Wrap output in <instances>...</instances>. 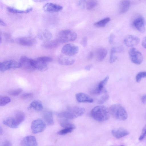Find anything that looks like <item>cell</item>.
Masks as SVG:
<instances>
[{"label":"cell","instance_id":"cell-1","mask_svg":"<svg viewBox=\"0 0 146 146\" xmlns=\"http://www.w3.org/2000/svg\"><path fill=\"white\" fill-rule=\"evenodd\" d=\"M85 111L83 108L74 106L69 107L66 110L58 113L60 118H64L68 120L73 119L82 115Z\"/></svg>","mask_w":146,"mask_h":146},{"label":"cell","instance_id":"cell-2","mask_svg":"<svg viewBox=\"0 0 146 146\" xmlns=\"http://www.w3.org/2000/svg\"><path fill=\"white\" fill-rule=\"evenodd\" d=\"M90 114L92 118L100 122L108 120L110 115L109 109L102 106H98L94 107L91 110Z\"/></svg>","mask_w":146,"mask_h":146},{"label":"cell","instance_id":"cell-3","mask_svg":"<svg viewBox=\"0 0 146 146\" xmlns=\"http://www.w3.org/2000/svg\"><path fill=\"white\" fill-rule=\"evenodd\" d=\"M109 110L110 114L117 120L124 121L127 118L128 115L126 110L120 104L112 105L110 107Z\"/></svg>","mask_w":146,"mask_h":146},{"label":"cell","instance_id":"cell-4","mask_svg":"<svg viewBox=\"0 0 146 146\" xmlns=\"http://www.w3.org/2000/svg\"><path fill=\"white\" fill-rule=\"evenodd\" d=\"M77 36V34L75 32L69 30H64L58 34L57 40L59 42L65 43L74 40Z\"/></svg>","mask_w":146,"mask_h":146},{"label":"cell","instance_id":"cell-5","mask_svg":"<svg viewBox=\"0 0 146 146\" xmlns=\"http://www.w3.org/2000/svg\"><path fill=\"white\" fill-rule=\"evenodd\" d=\"M34 60L25 56H21L19 60L20 68L28 72H32L35 69L34 66Z\"/></svg>","mask_w":146,"mask_h":146},{"label":"cell","instance_id":"cell-6","mask_svg":"<svg viewBox=\"0 0 146 146\" xmlns=\"http://www.w3.org/2000/svg\"><path fill=\"white\" fill-rule=\"evenodd\" d=\"M129 54L131 62L133 63L139 65L141 64L143 60L142 53L135 48H131L129 51Z\"/></svg>","mask_w":146,"mask_h":146},{"label":"cell","instance_id":"cell-7","mask_svg":"<svg viewBox=\"0 0 146 146\" xmlns=\"http://www.w3.org/2000/svg\"><path fill=\"white\" fill-rule=\"evenodd\" d=\"M46 126L45 122L42 119H38L32 122L31 129L32 133L36 134L43 131L45 129Z\"/></svg>","mask_w":146,"mask_h":146},{"label":"cell","instance_id":"cell-8","mask_svg":"<svg viewBox=\"0 0 146 146\" xmlns=\"http://www.w3.org/2000/svg\"><path fill=\"white\" fill-rule=\"evenodd\" d=\"M20 68L19 62L14 60H9L3 62L0 64V70L4 72L11 69Z\"/></svg>","mask_w":146,"mask_h":146},{"label":"cell","instance_id":"cell-9","mask_svg":"<svg viewBox=\"0 0 146 146\" xmlns=\"http://www.w3.org/2000/svg\"><path fill=\"white\" fill-rule=\"evenodd\" d=\"M78 50V47L77 46L72 44H68L63 47L61 51L66 56H71L77 53Z\"/></svg>","mask_w":146,"mask_h":146},{"label":"cell","instance_id":"cell-10","mask_svg":"<svg viewBox=\"0 0 146 146\" xmlns=\"http://www.w3.org/2000/svg\"><path fill=\"white\" fill-rule=\"evenodd\" d=\"M140 41L139 38L137 36L131 35H127L123 40L125 44L128 47H133L137 45Z\"/></svg>","mask_w":146,"mask_h":146},{"label":"cell","instance_id":"cell-11","mask_svg":"<svg viewBox=\"0 0 146 146\" xmlns=\"http://www.w3.org/2000/svg\"><path fill=\"white\" fill-rule=\"evenodd\" d=\"M16 41L19 44L25 46H31L36 43V41L34 38L26 36L18 38L17 39Z\"/></svg>","mask_w":146,"mask_h":146},{"label":"cell","instance_id":"cell-12","mask_svg":"<svg viewBox=\"0 0 146 146\" xmlns=\"http://www.w3.org/2000/svg\"><path fill=\"white\" fill-rule=\"evenodd\" d=\"M43 10L46 12H57L61 11L63 7L61 6L52 3H48L43 6Z\"/></svg>","mask_w":146,"mask_h":146},{"label":"cell","instance_id":"cell-13","mask_svg":"<svg viewBox=\"0 0 146 146\" xmlns=\"http://www.w3.org/2000/svg\"><path fill=\"white\" fill-rule=\"evenodd\" d=\"M134 27L139 31L143 33L145 31L144 20L143 18L140 17L135 19L133 23Z\"/></svg>","mask_w":146,"mask_h":146},{"label":"cell","instance_id":"cell-14","mask_svg":"<svg viewBox=\"0 0 146 146\" xmlns=\"http://www.w3.org/2000/svg\"><path fill=\"white\" fill-rule=\"evenodd\" d=\"M21 146H37V143L35 137L33 136L25 137L22 140Z\"/></svg>","mask_w":146,"mask_h":146},{"label":"cell","instance_id":"cell-15","mask_svg":"<svg viewBox=\"0 0 146 146\" xmlns=\"http://www.w3.org/2000/svg\"><path fill=\"white\" fill-rule=\"evenodd\" d=\"M109 79L108 76H106L98 84L96 88L94 90L93 93L96 95H100L104 92L106 90L104 87Z\"/></svg>","mask_w":146,"mask_h":146},{"label":"cell","instance_id":"cell-16","mask_svg":"<svg viewBox=\"0 0 146 146\" xmlns=\"http://www.w3.org/2000/svg\"><path fill=\"white\" fill-rule=\"evenodd\" d=\"M77 101L79 102L92 103L93 99L87 94L83 93H79L76 95Z\"/></svg>","mask_w":146,"mask_h":146},{"label":"cell","instance_id":"cell-17","mask_svg":"<svg viewBox=\"0 0 146 146\" xmlns=\"http://www.w3.org/2000/svg\"><path fill=\"white\" fill-rule=\"evenodd\" d=\"M111 133L117 139L122 138L129 133V132L127 130L122 128L112 130Z\"/></svg>","mask_w":146,"mask_h":146},{"label":"cell","instance_id":"cell-18","mask_svg":"<svg viewBox=\"0 0 146 146\" xmlns=\"http://www.w3.org/2000/svg\"><path fill=\"white\" fill-rule=\"evenodd\" d=\"M131 4L129 0H122L119 3V12L120 14H123L126 13L129 10Z\"/></svg>","mask_w":146,"mask_h":146},{"label":"cell","instance_id":"cell-19","mask_svg":"<svg viewBox=\"0 0 146 146\" xmlns=\"http://www.w3.org/2000/svg\"><path fill=\"white\" fill-rule=\"evenodd\" d=\"M58 61L59 63L61 65L69 66L71 65L74 63L75 60L71 58L61 56L59 58Z\"/></svg>","mask_w":146,"mask_h":146},{"label":"cell","instance_id":"cell-20","mask_svg":"<svg viewBox=\"0 0 146 146\" xmlns=\"http://www.w3.org/2000/svg\"><path fill=\"white\" fill-rule=\"evenodd\" d=\"M3 123L5 125L13 128H17L19 126L14 117H9L5 119L3 121Z\"/></svg>","mask_w":146,"mask_h":146},{"label":"cell","instance_id":"cell-21","mask_svg":"<svg viewBox=\"0 0 146 146\" xmlns=\"http://www.w3.org/2000/svg\"><path fill=\"white\" fill-rule=\"evenodd\" d=\"M34 66L35 69L40 71L44 72L48 69L47 64L44 63L37 60L36 59L34 60Z\"/></svg>","mask_w":146,"mask_h":146},{"label":"cell","instance_id":"cell-22","mask_svg":"<svg viewBox=\"0 0 146 146\" xmlns=\"http://www.w3.org/2000/svg\"><path fill=\"white\" fill-rule=\"evenodd\" d=\"M59 42L56 39L50 40L44 42L42 44V46L47 49H52L56 48L58 46Z\"/></svg>","mask_w":146,"mask_h":146},{"label":"cell","instance_id":"cell-23","mask_svg":"<svg viewBox=\"0 0 146 146\" xmlns=\"http://www.w3.org/2000/svg\"><path fill=\"white\" fill-rule=\"evenodd\" d=\"M38 36L40 39L45 42L51 40L52 36L49 31L46 30L40 32Z\"/></svg>","mask_w":146,"mask_h":146},{"label":"cell","instance_id":"cell-24","mask_svg":"<svg viewBox=\"0 0 146 146\" xmlns=\"http://www.w3.org/2000/svg\"><path fill=\"white\" fill-rule=\"evenodd\" d=\"M43 117L44 120L48 125H51L54 124L53 114L51 111H47L44 113L43 115Z\"/></svg>","mask_w":146,"mask_h":146},{"label":"cell","instance_id":"cell-25","mask_svg":"<svg viewBox=\"0 0 146 146\" xmlns=\"http://www.w3.org/2000/svg\"><path fill=\"white\" fill-rule=\"evenodd\" d=\"M107 53L106 49L104 48H100L96 51V55L97 59L100 61L103 60L106 57Z\"/></svg>","mask_w":146,"mask_h":146},{"label":"cell","instance_id":"cell-26","mask_svg":"<svg viewBox=\"0 0 146 146\" xmlns=\"http://www.w3.org/2000/svg\"><path fill=\"white\" fill-rule=\"evenodd\" d=\"M43 108V105L41 102L37 100L33 101L30 104L28 108L29 109L32 108L37 111L42 110Z\"/></svg>","mask_w":146,"mask_h":146},{"label":"cell","instance_id":"cell-27","mask_svg":"<svg viewBox=\"0 0 146 146\" xmlns=\"http://www.w3.org/2000/svg\"><path fill=\"white\" fill-rule=\"evenodd\" d=\"M59 123L60 125L64 128H75V125L70 122L69 120L64 118H60Z\"/></svg>","mask_w":146,"mask_h":146},{"label":"cell","instance_id":"cell-28","mask_svg":"<svg viewBox=\"0 0 146 146\" xmlns=\"http://www.w3.org/2000/svg\"><path fill=\"white\" fill-rule=\"evenodd\" d=\"M7 9L9 12L12 13H29L31 11L33 10V8L32 7H30L25 10H22L17 9L12 7H7Z\"/></svg>","mask_w":146,"mask_h":146},{"label":"cell","instance_id":"cell-29","mask_svg":"<svg viewBox=\"0 0 146 146\" xmlns=\"http://www.w3.org/2000/svg\"><path fill=\"white\" fill-rule=\"evenodd\" d=\"M14 117L19 125L24 120L25 115L23 112L19 111L16 113Z\"/></svg>","mask_w":146,"mask_h":146},{"label":"cell","instance_id":"cell-30","mask_svg":"<svg viewBox=\"0 0 146 146\" xmlns=\"http://www.w3.org/2000/svg\"><path fill=\"white\" fill-rule=\"evenodd\" d=\"M110 21V17H106L95 23L94 25L97 27H104Z\"/></svg>","mask_w":146,"mask_h":146},{"label":"cell","instance_id":"cell-31","mask_svg":"<svg viewBox=\"0 0 146 146\" xmlns=\"http://www.w3.org/2000/svg\"><path fill=\"white\" fill-rule=\"evenodd\" d=\"M11 101L10 98L5 96H1L0 97V106H4L6 105Z\"/></svg>","mask_w":146,"mask_h":146},{"label":"cell","instance_id":"cell-32","mask_svg":"<svg viewBox=\"0 0 146 146\" xmlns=\"http://www.w3.org/2000/svg\"><path fill=\"white\" fill-rule=\"evenodd\" d=\"M97 1L95 0L87 1L86 3V8L88 10H91L97 5Z\"/></svg>","mask_w":146,"mask_h":146},{"label":"cell","instance_id":"cell-33","mask_svg":"<svg viewBox=\"0 0 146 146\" xmlns=\"http://www.w3.org/2000/svg\"><path fill=\"white\" fill-rule=\"evenodd\" d=\"M109 96L106 90L103 94L100 97L98 100V103L99 104H103L106 102L109 99Z\"/></svg>","mask_w":146,"mask_h":146},{"label":"cell","instance_id":"cell-34","mask_svg":"<svg viewBox=\"0 0 146 146\" xmlns=\"http://www.w3.org/2000/svg\"><path fill=\"white\" fill-rule=\"evenodd\" d=\"M36 59L37 60L46 64L51 62L52 60V58L46 56L38 57Z\"/></svg>","mask_w":146,"mask_h":146},{"label":"cell","instance_id":"cell-35","mask_svg":"<svg viewBox=\"0 0 146 146\" xmlns=\"http://www.w3.org/2000/svg\"><path fill=\"white\" fill-rule=\"evenodd\" d=\"M146 78V72H141L138 73L135 77L136 80L137 82H139L143 78Z\"/></svg>","mask_w":146,"mask_h":146},{"label":"cell","instance_id":"cell-36","mask_svg":"<svg viewBox=\"0 0 146 146\" xmlns=\"http://www.w3.org/2000/svg\"><path fill=\"white\" fill-rule=\"evenodd\" d=\"M75 128H64L58 132L60 135H64L72 132Z\"/></svg>","mask_w":146,"mask_h":146},{"label":"cell","instance_id":"cell-37","mask_svg":"<svg viewBox=\"0 0 146 146\" xmlns=\"http://www.w3.org/2000/svg\"><path fill=\"white\" fill-rule=\"evenodd\" d=\"M123 48L121 46L112 48L110 50V53L114 54L116 53H120L123 51Z\"/></svg>","mask_w":146,"mask_h":146},{"label":"cell","instance_id":"cell-38","mask_svg":"<svg viewBox=\"0 0 146 146\" xmlns=\"http://www.w3.org/2000/svg\"><path fill=\"white\" fill-rule=\"evenodd\" d=\"M22 91L23 90L21 88L9 91V94L11 96H16L19 95Z\"/></svg>","mask_w":146,"mask_h":146},{"label":"cell","instance_id":"cell-39","mask_svg":"<svg viewBox=\"0 0 146 146\" xmlns=\"http://www.w3.org/2000/svg\"><path fill=\"white\" fill-rule=\"evenodd\" d=\"M146 136V124L143 128L141 134L139 138V141L143 140Z\"/></svg>","mask_w":146,"mask_h":146},{"label":"cell","instance_id":"cell-40","mask_svg":"<svg viewBox=\"0 0 146 146\" xmlns=\"http://www.w3.org/2000/svg\"><path fill=\"white\" fill-rule=\"evenodd\" d=\"M117 57L114 54L110 53L109 61L110 63L114 62L117 59Z\"/></svg>","mask_w":146,"mask_h":146},{"label":"cell","instance_id":"cell-41","mask_svg":"<svg viewBox=\"0 0 146 146\" xmlns=\"http://www.w3.org/2000/svg\"><path fill=\"white\" fill-rule=\"evenodd\" d=\"M87 42V38L86 36H84L81 39L80 43L84 47L86 46Z\"/></svg>","mask_w":146,"mask_h":146},{"label":"cell","instance_id":"cell-42","mask_svg":"<svg viewBox=\"0 0 146 146\" xmlns=\"http://www.w3.org/2000/svg\"><path fill=\"white\" fill-rule=\"evenodd\" d=\"M33 95L31 93H26L23 94L21 96V98L23 99H26L32 96Z\"/></svg>","mask_w":146,"mask_h":146},{"label":"cell","instance_id":"cell-43","mask_svg":"<svg viewBox=\"0 0 146 146\" xmlns=\"http://www.w3.org/2000/svg\"><path fill=\"white\" fill-rule=\"evenodd\" d=\"M1 146H12V145L10 141L6 140L3 142Z\"/></svg>","mask_w":146,"mask_h":146},{"label":"cell","instance_id":"cell-44","mask_svg":"<svg viewBox=\"0 0 146 146\" xmlns=\"http://www.w3.org/2000/svg\"><path fill=\"white\" fill-rule=\"evenodd\" d=\"M115 36L113 33L111 34L109 37V42L110 44L113 43L114 39Z\"/></svg>","mask_w":146,"mask_h":146},{"label":"cell","instance_id":"cell-45","mask_svg":"<svg viewBox=\"0 0 146 146\" xmlns=\"http://www.w3.org/2000/svg\"><path fill=\"white\" fill-rule=\"evenodd\" d=\"M141 44L143 47L146 48V36L143 39Z\"/></svg>","mask_w":146,"mask_h":146},{"label":"cell","instance_id":"cell-46","mask_svg":"<svg viewBox=\"0 0 146 146\" xmlns=\"http://www.w3.org/2000/svg\"><path fill=\"white\" fill-rule=\"evenodd\" d=\"M94 54L92 52H89L87 56V59L88 60L92 59L93 57Z\"/></svg>","mask_w":146,"mask_h":146},{"label":"cell","instance_id":"cell-47","mask_svg":"<svg viewBox=\"0 0 146 146\" xmlns=\"http://www.w3.org/2000/svg\"><path fill=\"white\" fill-rule=\"evenodd\" d=\"M142 102L143 104H145L146 103V94L143 96L141 98Z\"/></svg>","mask_w":146,"mask_h":146},{"label":"cell","instance_id":"cell-48","mask_svg":"<svg viewBox=\"0 0 146 146\" xmlns=\"http://www.w3.org/2000/svg\"><path fill=\"white\" fill-rule=\"evenodd\" d=\"M0 25L3 26H5L7 25L6 23L1 19H0Z\"/></svg>","mask_w":146,"mask_h":146},{"label":"cell","instance_id":"cell-49","mask_svg":"<svg viewBox=\"0 0 146 146\" xmlns=\"http://www.w3.org/2000/svg\"><path fill=\"white\" fill-rule=\"evenodd\" d=\"M91 65L87 66L85 67V69L87 70H89L91 69Z\"/></svg>","mask_w":146,"mask_h":146},{"label":"cell","instance_id":"cell-50","mask_svg":"<svg viewBox=\"0 0 146 146\" xmlns=\"http://www.w3.org/2000/svg\"><path fill=\"white\" fill-rule=\"evenodd\" d=\"M3 133V131L2 129H1V127H0V134L1 135Z\"/></svg>","mask_w":146,"mask_h":146},{"label":"cell","instance_id":"cell-51","mask_svg":"<svg viewBox=\"0 0 146 146\" xmlns=\"http://www.w3.org/2000/svg\"><path fill=\"white\" fill-rule=\"evenodd\" d=\"M119 146H124V145H119Z\"/></svg>","mask_w":146,"mask_h":146}]
</instances>
